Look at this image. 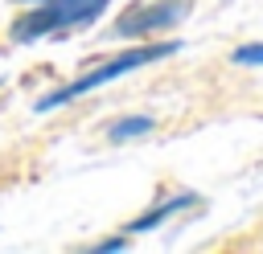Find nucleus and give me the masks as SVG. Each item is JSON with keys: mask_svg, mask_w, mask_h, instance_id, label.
Listing matches in <instances>:
<instances>
[{"mask_svg": "<svg viewBox=\"0 0 263 254\" xmlns=\"http://www.w3.org/2000/svg\"><path fill=\"white\" fill-rule=\"evenodd\" d=\"M111 0H41L12 25V41H37V37H58L66 29L90 25Z\"/></svg>", "mask_w": 263, "mask_h": 254, "instance_id": "f03ea898", "label": "nucleus"}, {"mask_svg": "<svg viewBox=\"0 0 263 254\" xmlns=\"http://www.w3.org/2000/svg\"><path fill=\"white\" fill-rule=\"evenodd\" d=\"M127 246V238H107V242H99L95 250H123Z\"/></svg>", "mask_w": 263, "mask_h": 254, "instance_id": "0eeeda50", "label": "nucleus"}, {"mask_svg": "<svg viewBox=\"0 0 263 254\" xmlns=\"http://www.w3.org/2000/svg\"><path fill=\"white\" fill-rule=\"evenodd\" d=\"M173 53H177V41H160V45L127 49V53H119V57H111V61L95 66L90 74L74 78L70 86H62V90L45 94V98L37 102V111H53V107H62V102H70V98H78V94H90V90H99V86H107V82H115V78H123V74H132V70H140V66H152V61H160V57H173Z\"/></svg>", "mask_w": 263, "mask_h": 254, "instance_id": "f257e3e1", "label": "nucleus"}, {"mask_svg": "<svg viewBox=\"0 0 263 254\" xmlns=\"http://www.w3.org/2000/svg\"><path fill=\"white\" fill-rule=\"evenodd\" d=\"M230 57H234L238 66H263V41H259V45H242V49H234Z\"/></svg>", "mask_w": 263, "mask_h": 254, "instance_id": "423d86ee", "label": "nucleus"}, {"mask_svg": "<svg viewBox=\"0 0 263 254\" xmlns=\"http://www.w3.org/2000/svg\"><path fill=\"white\" fill-rule=\"evenodd\" d=\"M185 16H189V0H136L115 20V37H148L181 25Z\"/></svg>", "mask_w": 263, "mask_h": 254, "instance_id": "7ed1b4c3", "label": "nucleus"}, {"mask_svg": "<svg viewBox=\"0 0 263 254\" xmlns=\"http://www.w3.org/2000/svg\"><path fill=\"white\" fill-rule=\"evenodd\" d=\"M152 131V119L148 115H127V119H119L107 135L115 139V143H123V139H136V135H148Z\"/></svg>", "mask_w": 263, "mask_h": 254, "instance_id": "39448f33", "label": "nucleus"}, {"mask_svg": "<svg viewBox=\"0 0 263 254\" xmlns=\"http://www.w3.org/2000/svg\"><path fill=\"white\" fill-rule=\"evenodd\" d=\"M193 201H197L193 193H177V197H168V201H160L156 209H148V213H140V217H136V221L127 225V234H144V229H156V225H160V221H164L168 213H177V209H189Z\"/></svg>", "mask_w": 263, "mask_h": 254, "instance_id": "20e7f679", "label": "nucleus"}]
</instances>
